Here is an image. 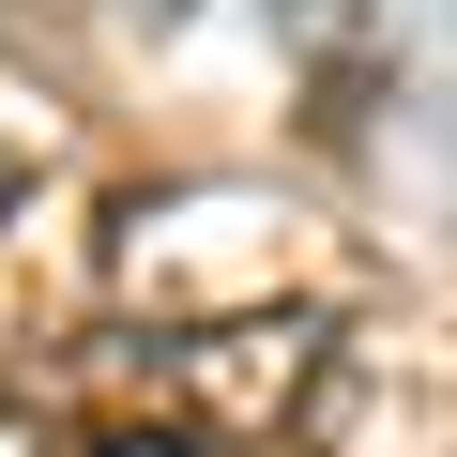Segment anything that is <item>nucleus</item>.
Masks as SVG:
<instances>
[{
	"instance_id": "obj_1",
	"label": "nucleus",
	"mask_w": 457,
	"mask_h": 457,
	"mask_svg": "<svg viewBox=\"0 0 457 457\" xmlns=\"http://www.w3.org/2000/svg\"><path fill=\"white\" fill-rule=\"evenodd\" d=\"M137 381L168 427H213V442H275L290 396H320V320H245V336H137Z\"/></svg>"
},
{
	"instance_id": "obj_2",
	"label": "nucleus",
	"mask_w": 457,
	"mask_h": 457,
	"mask_svg": "<svg viewBox=\"0 0 457 457\" xmlns=\"http://www.w3.org/2000/svg\"><path fill=\"white\" fill-rule=\"evenodd\" d=\"M0 213H16V153H0Z\"/></svg>"
}]
</instances>
